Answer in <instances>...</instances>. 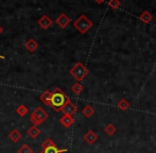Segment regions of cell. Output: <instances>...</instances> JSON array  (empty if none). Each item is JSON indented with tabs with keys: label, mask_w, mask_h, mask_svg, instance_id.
Masks as SVG:
<instances>
[{
	"label": "cell",
	"mask_w": 156,
	"mask_h": 153,
	"mask_svg": "<svg viewBox=\"0 0 156 153\" xmlns=\"http://www.w3.org/2000/svg\"><path fill=\"white\" fill-rule=\"evenodd\" d=\"M69 99L70 98L64 93L60 87H55L53 89V91H52L51 108L55 112H62V109L65 106V104L67 103Z\"/></svg>",
	"instance_id": "1"
},
{
	"label": "cell",
	"mask_w": 156,
	"mask_h": 153,
	"mask_svg": "<svg viewBox=\"0 0 156 153\" xmlns=\"http://www.w3.org/2000/svg\"><path fill=\"white\" fill-rule=\"evenodd\" d=\"M69 73L73 76L78 82H81V81H83L88 76L89 70L83 63L78 62V63H76V64L73 65V67L69 70Z\"/></svg>",
	"instance_id": "2"
},
{
	"label": "cell",
	"mask_w": 156,
	"mask_h": 153,
	"mask_svg": "<svg viewBox=\"0 0 156 153\" xmlns=\"http://www.w3.org/2000/svg\"><path fill=\"white\" fill-rule=\"evenodd\" d=\"M73 26L81 34H85L87 33V31H89L93 28L94 23L86 15L83 14L78 17V19L73 23Z\"/></svg>",
	"instance_id": "3"
},
{
	"label": "cell",
	"mask_w": 156,
	"mask_h": 153,
	"mask_svg": "<svg viewBox=\"0 0 156 153\" xmlns=\"http://www.w3.org/2000/svg\"><path fill=\"white\" fill-rule=\"evenodd\" d=\"M48 117L49 115L43 108H36L30 116V120L34 126H39V124L44 123L48 119Z\"/></svg>",
	"instance_id": "4"
},
{
	"label": "cell",
	"mask_w": 156,
	"mask_h": 153,
	"mask_svg": "<svg viewBox=\"0 0 156 153\" xmlns=\"http://www.w3.org/2000/svg\"><path fill=\"white\" fill-rule=\"evenodd\" d=\"M52 23H53V21H52V19L50 18L48 15H44V16H41V18L38 19L39 27H41V29H44V30L49 29V28L52 26Z\"/></svg>",
	"instance_id": "5"
},
{
	"label": "cell",
	"mask_w": 156,
	"mask_h": 153,
	"mask_svg": "<svg viewBox=\"0 0 156 153\" xmlns=\"http://www.w3.org/2000/svg\"><path fill=\"white\" fill-rule=\"evenodd\" d=\"M62 112L64 113V115H70L73 116L76 113V106L74 105L71 102V100H68V102L65 104V106L62 109Z\"/></svg>",
	"instance_id": "6"
},
{
	"label": "cell",
	"mask_w": 156,
	"mask_h": 153,
	"mask_svg": "<svg viewBox=\"0 0 156 153\" xmlns=\"http://www.w3.org/2000/svg\"><path fill=\"white\" fill-rule=\"evenodd\" d=\"M55 23H58V26L60 28H62V29H65V28L70 23V18L66 14L62 13V14L58 15V18L55 19Z\"/></svg>",
	"instance_id": "7"
},
{
	"label": "cell",
	"mask_w": 156,
	"mask_h": 153,
	"mask_svg": "<svg viewBox=\"0 0 156 153\" xmlns=\"http://www.w3.org/2000/svg\"><path fill=\"white\" fill-rule=\"evenodd\" d=\"M60 122L65 128H70L74 123V118L73 116H70V115H63L60 118Z\"/></svg>",
	"instance_id": "8"
},
{
	"label": "cell",
	"mask_w": 156,
	"mask_h": 153,
	"mask_svg": "<svg viewBox=\"0 0 156 153\" xmlns=\"http://www.w3.org/2000/svg\"><path fill=\"white\" fill-rule=\"evenodd\" d=\"M51 98H52V91H45L43 94L41 95L39 99L41 101L43 102L45 105L47 106H51Z\"/></svg>",
	"instance_id": "9"
},
{
	"label": "cell",
	"mask_w": 156,
	"mask_h": 153,
	"mask_svg": "<svg viewBox=\"0 0 156 153\" xmlns=\"http://www.w3.org/2000/svg\"><path fill=\"white\" fill-rule=\"evenodd\" d=\"M64 152H67V149H60L55 144L41 149V153H64Z\"/></svg>",
	"instance_id": "10"
},
{
	"label": "cell",
	"mask_w": 156,
	"mask_h": 153,
	"mask_svg": "<svg viewBox=\"0 0 156 153\" xmlns=\"http://www.w3.org/2000/svg\"><path fill=\"white\" fill-rule=\"evenodd\" d=\"M97 139H98V135L91 130H89L88 132L84 135V141H86L88 145H93V144H94L97 141Z\"/></svg>",
	"instance_id": "11"
},
{
	"label": "cell",
	"mask_w": 156,
	"mask_h": 153,
	"mask_svg": "<svg viewBox=\"0 0 156 153\" xmlns=\"http://www.w3.org/2000/svg\"><path fill=\"white\" fill-rule=\"evenodd\" d=\"M25 47L29 52H34L35 50L38 48V44H37V41H35V39L31 38L25 44Z\"/></svg>",
	"instance_id": "12"
},
{
	"label": "cell",
	"mask_w": 156,
	"mask_h": 153,
	"mask_svg": "<svg viewBox=\"0 0 156 153\" xmlns=\"http://www.w3.org/2000/svg\"><path fill=\"white\" fill-rule=\"evenodd\" d=\"M139 19L144 23H150L153 19V15L151 14L149 11H144V12L139 15Z\"/></svg>",
	"instance_id": "13"
},
{
	"label": "cell",
	"mask_w": 156,
	"mask_h": 153,
	"mask_svg": "<svg viewBox=\"0 0 156 153\" xmlns=\"http://www.w3.org/2000/svg\"><path fill=\"white\" fill-rule=\"evenodd\" d=\"M9 138H10L13 143H18V141L21 139V133L19 132L18 130L14 129V130L11 131L10 134H9Z\"/></svg>",
	"instance_id": "14"
},
{
	"label": "cell",
	"mask_w": 156,
	"mask_h": 153,
	"mask_svg": "<svg viewBox=\"0 0 156 153\" xmlns=\"http://www.w3.org/2000/svg\"><path fill=\"white\" fill-rule=\"evenodd\" d=\"M27 134H28V136L31 137V138H36V137L41 134V130H39L37 126H34V124H33L31 128L28 129Z\"/></svg>",
	"instance_id": "15"
},
{
	"label": "cell",
	"mask_w": 156,
	"mask_h": 153,
	"mask_svg": "<svg viewBox=\"0 0 156 153\" xmlns=\"http://www.w3.org/2000/svg\"><path fill=\"white\" fill-rule=\"evenodd\" d=\"M71 91L74 95H80V94L84 91V87H83V85L81 84L80 82H76L71 86Z\"/></svg>",
	"instance_id": "16"
},
{
	"label": "cell",
	"mask_w": 156,
	"mask_h": 153,
	"mask_svg": "<svg viewBox=\"0 0 156 153\" xmlns=\"http://www.w3.org/2000/svg\"><path fill=\"white\" fill-rule=\"evenodd\" d=\"M82 114L87 118H90L91 116L94 114V110L91 105H86L84 106V109L82 110Z\"/></svg>",
	"instance_id": "17"
},
{
	"label": "cell",
	"mask_w": 156,
	"mask_h": 153,
	"mask_svg": "<svg viewBox=\"0 0 156 153\" xmlns=\"http://www.w3.org/2000/svg\"><path fill=\"white\" fill-rule=\"evenodd\" d=\"M104 132L106 133L107 135H109V136H112L113 134H115L116 132H117V128H116L114 124L112 123H108L106 126L104 128Z\"/></svg>",
	"instance_id": "18"
},
{
	"label": "cell",
	"mask_w": 156,
	"mask_h": 153,
	"mask_svg": "<svg viewBox=\"0 0 156 153\" xmlns=\"http://www.w3.org/2000/svg\"><path fill=\"white\" fill-rule=\"evenodd\" d=\"M118 109H120L121 111H126L129 109V102L126 99H121L117 104Z\"/></svg>",
	"instance_id": "19"
},
{
	"label": "cell",
	"mask_w": 156,
	"mask_h": 153,
	"mask_svg": "<svg viewBox=\"0 0 156 153\" xmlns=\"http://www.w3.org/2000/svg\"><path fill=\"white\" fill-rule=\"evenodd\" d=\"M16 113L19 116L23 117V116H26V115L28 114V113H29V109H28L26 105H23V104H21V105H19L18 108L16 109Z\"/></svg>",
	"instance_id": "20"
},
{
	"label": "cell",
	"mask_w": 156,
	"mask_h": 153,
	"mask_svg": "<svg viewBox=\"0 0 156 153\" xmlns=\"http://www.w3.org/2000/svg\"><path fill=\"white\" fill-rule=\"evenodd\" d=\"M120 5H121V2L119 0H109L108 1V6L113 10H117Z\"/></svg>",
	"instance_id": "21"
},
{
	"label": "cell",
	"mask_w": 156,
	"mask_h": 153,
	"mask_svg": "<svg viewBox=\"0 0 156 153\" xmlns=\"http://www.w3.org/2000/svg\"><path fill=\"white\" fill-rule=\"evenodd\" d=\"M17 153H33V151L28 145H23V146H21V147L19 148V150H18V152H17Z\"/></svg>",
	"instance_id": "22"
},
{
	"label": "cell",
	"mask_w": 156,
	"mask_h": 153,
	"mask_svg": "<svg viewBox=\"0 0 156 153\" xmlns=\"http://www.w3.org/2000/svg\"><path fill=\"white\" fill-rule=\"evenodd\" d=\"M53 144H55L53 141H52L51 138H47L45 141H44L43 144H41V149H44V148H47V147H49V146H51V145H53Z\"/></svg>",
	"instance_id": "23"
},
{
	"label": "cell",
	"mask_w": 156,
	"mask_h": 153,
	"mask_svg": "<svg viewBox=\"0 0 156 153\" xmlns=\"http://www.w3.org/2000/svg\"><path fill=\"white\" fill-rule=\"evenodd\" d=\"M96 1V3H98V4H102V3H104L106 0H94Z\"/></svg>",
	"instance_id": "24"
},
{
	"label": "cell",
	"mask_w": 156,
	"mask_h": 153,
	"mask_svg": "<svg viewBox=\"0 0 156 153\" xmlns=\"http://www.w3.org/2000/svg\"><path fill=\"white\" fill-rule=\"evenodd\" d=\"M2 31H3V29H2V27H1V26H0V34L2 33Z\"/></svg>",
	"instance_id": "25"
},
{
	"label": "cell",
	"mask_w": 156,
	"mask_h": 153,
	"mask_svg": "<svg viewBox=\"0 0 156 153\" xmlns=\"http://www.w3.org/2000/svg\"><path fill=\"white\" fill-rule=\"evenodd\" d=\"M0 60H4V56L3 55H0Z\"/></svg>",
	"instance_id": "26"
},
{
	"label": "cell",
	"mask_w": 156,
	"mask_h": 153,
	"mask_svg": "<svg viewBox=\"0 0 156 153\" xmlns=\"http://www.w3.org/2000/svg\"><path fill=\"white\" fill-rule=\"evenodd\" d=\"M33 153H34V152H33Z\"/></svg>",
	"instance_id": "27"
}]
</instances>
